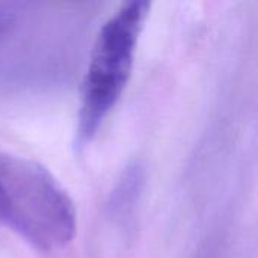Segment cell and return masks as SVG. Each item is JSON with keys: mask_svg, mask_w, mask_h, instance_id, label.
<instances>
[{"mask_svg": "<svg viewBox=\"0 0 258 258\" xmlns=\"http://www.w3.org/2000/svg\"><path fill=\"white\" fill-rule=\"evenodd\" d=\"M17 18V9L11 3H0V36L6 33Z\"/></svg>", "mask_w": 258, "mask_h": 258, "instance_id": "277c9868", "label": "cell"}, {"mask_svg": "<svg viewBox=\"0 0 258 258\" xmlns=\"http://www.w3.org/2000/svg\"><path fill=\"white\" fill-rule=\"evenodd\" d=\"M0 227L53 252L73 242L77 213L68 192L44 166L0 153Z\"/></svg>", "mask_w": 258, "mask_h": 258, "instance_id": "6da1fadb", "label": "cell"}, {"mask_svg": "<svg viewBox=\"0 0 258 258\" xmlns=\"http://www.w3.org/2000/svg\"><path fill=\"white\" fill-rule=\"evenodd\" d=\"M145 181L144 168L138 163L127 166L113 187L109 200V210L112 215H127L133 210Z\"/></svg>", "mask_w": 258, "mask_h": 258, "instance_id": "3957f363", "label": "cell"}, {"mask_svg": "<svg viewBox=\"0 0 258 258\" xmlns=\"http://www.w3.org/2000/svg\"><path fill=\"white\" fill-rule=\"evenodd\" d=\"M150 3H122L101 26L82 83L76 139L80 147L91 142L121 98L132 76L139 35Z\"/></svg>", "mask_w": 258, "mask_h": 258, "instance_id": "7a4b0ae2", "label": "cell"}]
</instances>
